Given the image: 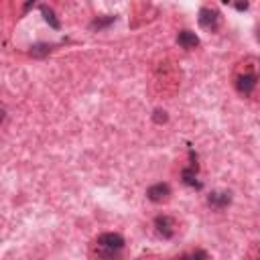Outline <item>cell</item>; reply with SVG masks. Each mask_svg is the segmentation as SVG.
Returning a JSON list of instances; mask_svg holds the SVG:
<instances>
[{
  "label": "cell",
  "instance_id": "cell-1",
  "mask_svg": "<svg viewBox=\"0 0 260 260\" xmlns=\"http://www.w3.org/2000/svg\"><path fill=\"white\" fill-rule=\"evenodd\" d=\"M98 248L100 250H104L102 254H106V256H114L118 254L124 244H126V240H124V236L122 234H116V232H106V234H100L98 236Z\"/></svg>",
  "mask_w": 260,
  "mask_h": 260
},
{
  "label": "cell",
  "instance_id": "cell-2",
  "mask_svg": "<svg viewBox=\"0 0 260 260\" xmlns=\"http://www.w3.org/2000/svg\"><path fill=\"white\" fill-rule=\"evenodd\" d=\"M197 22H199V27H201V29H206V31H216L218 25H220V15H218V10L206 8V6L199 8Z\"/></svg>",
  "mask_w": 260,
  "mask_h": 260
},
{
  "label": "cell",
  "instance_id": "cell-3",
  "mask_svg": "<svg viewBox=\"0 0 260 260\" xmlns=\"http://www.w3.org/2000/svg\"><path fill=\"white\" fill-rule=\"evenodd\" d=\"M155 230L159 236H163V238H173V234H175V222L173 218H169V216H156L155 218Z\"/></svg>",
  "mask_w": 260,
  "mask_h": 260
},
{
  "label": "cell",
  "instance_id": "cell-4",
  "mask_svg": "<svg viewBox=\"0 0 260 260\" xmlns=\"http://www.w3.org/2000/svg\"><path fill=\"white\" fill-rule=\"evenodd\" d=\"M169 195H171V187H169V183H155V185H151L149 189H146V197H149L151 201H155V203H161V201L169 199Z\"/></svg>",
  "mask_w": 260,
  "mask_h": 260
},
{
  "label": "cell",
  "instance_id": "cell-5",
  "mask_svg": "<svg viewBox=\"0 0 260 260\" xmlns=\"http://www.w3.org/2000/svg\"><path fill=\"white\" fill-rule=\"evenodd\" d=\"M208 203L213 209H224L232 203V193L230 191H211L208 195Z\"/></svg>",
  "mask_w": 260,
  "mask_h": 260
},
{
  "label": "cell",
  "instance_id": "cell-6",
  "mask_svg": "<svg viewBox=\"0 0 260 260\" xmlns=\"http://www.w3.org/2000/svg\"><path fill=\"white\" fill-rule=\"evenodd\" d=\"M254 87H256V75L254 73H244L236 80V89L244 96H250L254 92Z\"/></svg>",
  "mask_w": 260,
  "mask_h": 260
},
{
  "label": "cell",
  "instance_id": "cell-7",
  "mask_svg": "<svg viewBox=\"0 0 260 260\" xmlns=\"http://www.w3.org/2000/svg\"><path fill=\"white\" fill-rule=\"evenodd\" d=\"M177 43L183 49H195L197 45H199V37L195 35L193 31H181L179 35H177Z\"/></svg>",
  "mask_w": 260,
  "mask_h": 260
},
{
  "label": "cell",
  "instance_id": "cell-8",
  "mask_svg": "<svg viewBox=\"0 0 260 260\" xmlns=\"http://www.w3.org/2000/svg\"><path fill=\"white\" fill-rule=\"evenodd\" d=\"M181 179H183V183L189 185V187H201V183L197 181V163H193L191 167L183 169V173H181Z\"/></svg>",
  "mask_w": 260,
  "mask_h": 260
},
{
  "label": "cell",
  "instance_id": "cell-9",
  "mask_svg": "<svg viewBox=\"0 0 260 260\" xmlns=\"http://www.w3.org/2000/svg\"><path fill=\"white\" fill-rule=\"evenodd\" d=\"M41 13H43L45 20H47L53 29H59V27H61V22H59L57 18H55V13H53V10H51L47 4H43V6H41Z\"/></svg>",
  "mask_w": 260,
  "mask_h": 260
},
{
  "label": "cell",
  "instance_id": "cell-10",
  "mask_svg": "<svg viewBox=\"0 0 260 260\" xmlns=\"http://www.w3.org/2000/svg\"><path fill=\"white\" fill-rule=\"evenodd\" d=\"M53 49V45H47V43H39L35 47H31V55L33 57H45V55H49Z\"/></svg>",
  "mask_w": 260,
  "mask_h": 260
},
{
  "label": "cell",
  "instance_id": "cell-11",
  "mask_svg": "<svg viewBox=\"0 0 260 260\" xmlns=\"http://www.w3.org/2000/svg\"><path fill=\"white\" fill-rule=\"evenodd\" d=\"M114 20H116V17H108L106 20H94V22H92V27L100 31V29H104V27H108V25H110V22H114Z\"/></svg>",
  "mask_w": 260,
  "mask_h": 260
},
{
  "label": "cell",
  "instance_id": "cell-12",
  "mask_svg": "<svg viewBox=\"0 0 260 260\" xmlns=\"http://www.w3.org/2000/svg\"><path fill=\"white\" fill-rule=\"evenodd\" d=\"M167 112L165 110H155V114H153V120L156 122V124H163V122H167Z\"/></svg>",
  "mask_w": 260,
  "mask_h": 260
},
{
  "label": "cell",
  "instance_id": "cell-13",
  "mask_svg": "<svg viewBox=\"0 0 260 260\" xmlns=\"http://www.w3.org/2000/svg\"><path fill=\"white\" fill-rule=\"evenodd\" d=\"M246 8H248L246 0H238V2H236V10H240V13H242V10H246Z\"/></svg>",
  "mask_w": 260,
  "mask_h": 260
},
{
  "label": "cell",
  "instance_id": "cell-14",
  "mask_svg": "<svg viewBox=\"0 0 260 260\" xmlns=\"http://www.w3.org/2000/svg\"><path fill=\"white\" fill-rule=\"evenodd\" d=\"M35 2H37V0H27V2H25V10H29L31 4H35Z\"/></svg>",
  "mask_w": 260,
  "mask_h": 260
},
{
  "label": "cell",
  "instance_id": "cell-15",
  "mask_svg": "<svg viewBox=\"0 0 260 260\" xmlns=\"http://www.w3.org/2000/svg\"><path fill=\"white\" fill-rule=\"evenodd\" d=\"M2 120H4V110L0 108V122H2Z\"/></svg>",
  "mask_w": 260,
  "mask_h": 260
},
{
  "label": "cell",
  "instance_id": "cell-16",
  "mask_svg": "<svg viewBox=\"0 0 260 260\" xmlns=\"http://www.w3.org/2000/svg\"><path fill=\"white\" fill-rule=\"evenodd\" d=\"M222 2H224V4H230V2H232V0H222Z\"/></svg>",
  "mask_w": 260,
  "mask_h": 260
}]
</instances>
